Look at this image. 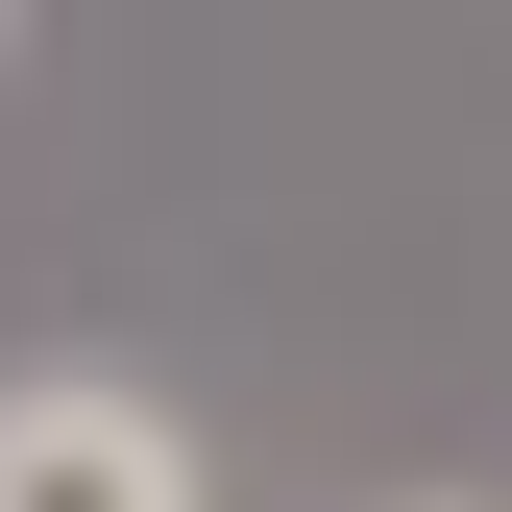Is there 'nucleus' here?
<instances>
[{
	"label": "nucleus",
	"instance_id": "nucleus-2",
	"mask_svg": "<svg viewBox=\"0 0 512 512\" xmlns=\"http://www.w3.org/2000/svg\"><path fill=\"white\" fill-rule=\"evenodd\" d=\"M439 512H464V488H439Z\"/></svg>",
	"mask_w": 512,
	"mask_h": 512
},
{
	"label": "nucleus",
	"instance_id": "nucleus-1",
	"mask_svg": "<svg viewBox=\"0 0 512 512\" xmlns=\"http://www.w3.org/2000/svg\"><path fill=\"white\" fill-rule=\"evenodd\" d=\"M0 512H220V488H196V415L171 391L25 366V391H0Z\"/></svg>",
	"mask_w": 512,
	"mask_h": 512
}]
</instances>
